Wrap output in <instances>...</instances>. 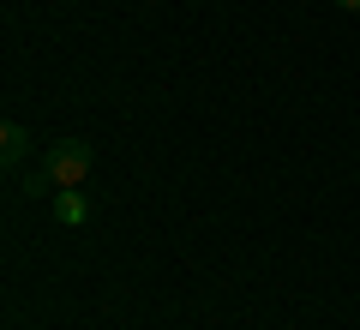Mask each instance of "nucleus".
<instances>
[{"instance_id":"obj_2","label":"nucleus","mask_w":360,"mask_h":330,"mask_svg":"<svg viewBox=\"0 0 360 330\" xmlns=\"http://www.w3.org/2000/svg\"><path fill=\"white\" fill-rule=\"evenodd\" d=\"M54 222H60V229H78V222H90V198H84L78 186L54 192Z\"/></svg>"},{"instance_id":"obj_5","label":"nucleus","mask_w":360,"mask_h":330,"mask_svg":"<svg viewBox=\"0 0 360 330\" xmlns=\"http://www.w3.org/2000/svg\"><path fill=\"white\" fill-rule=\"evenodd\" d=\"M336 6H342V13H360V0H336Z\"/></svg>"},{"instance_id":"obj_3","label":"nucleus","mask_w":360,"mask_h":330,"mask_svg":"<svg viewBox=\"0 0 360 330\" xmlns=\"http://www.w3.org/2000/svg\"><path fill=\"white\" fill-rule=\"evenodd\" d=\"M25 156H30V132L18 127V120H6V127H0V163H6V168H18Z\"/></svg>"},{"instance_id":"obj_4","label":"nucleus","mask_w":360,"mask_h":330,"mask_svg":"<svg viewBox=\"0 0 360 330\" xmlns=\"http://www.w3.org/2000/svg\"><path fill=\"white\" fill-rule=\"evenodd\" d=\"M18 192H30V198H49V192H54V174H49V168H30V174H25V186H18Z\"/></svg>"},{"instance_id":"obj_1","label":"nucleus","mask_w":360,"mask_h":330,"mask_svg":"<svg viewBox=\"0 0 360 330\" xmlns=\"http://www.w3.org/2000/svg\"><path fill=\"white\" fill-rule=\"evenodd\" d=\"M90 163H96V151H90L84 139H54L49 151H42V168L54 174V186H84Z\"/></svg>"}]
</instances>
